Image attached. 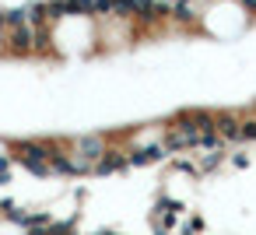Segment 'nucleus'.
Listing matches in <instances>:
<instances>
[{
  "label": "nucleus",
  "mask_w": 256,
  "mask_h": 235,
  "mask_svg": "<svg viewBox=\"0 0 256 235\" xmlns=\"http://www.w3.org/2000/svg\"><path fill=\"white\" fill-rule=\"evenodd\" d=\"M218 120V137L224 140V148L242 144V109H214Z\"/></svg>",
  "instance_id": "4"
},
{
  "label": "nucleus",
  "mask_w": 256,
  "mask_h": 235,
  "mask_svg": "<svg viewBox=\"0 0 256 235\" xmlns=\"http://www.w3.org/2000/svg\"><path fill=\"white\" fill-rule=\"evenodd\" d=\"M176 235H204V214H200V210H186Z\"/></svg>",
  "instance_id": "5"
},
{
  "label": "nucleus",
  "mask_w": 256,
  "mask_h": 235,
  "mask_svg": "<svg viewBox=\"0 0 256 235\" xmlns=\"http://www.w3.org/2000/svg\"><path fill=\"white\" fill-rule=\"evenodd\" d=\"M11 158L32 176V179H56L53 176V154L60 148V137H28V140H11Z\"/></svg>",
  "instance_id": "1"
},
{
  "label": "nucleus",
  "mask_w": 256,
  "mask_h": 235,
  "mask_svg": "<svg viewBox=\"0 0 256 235\" xmlns=\"http://www.w3.org/2000/svg\"><path fill=\"white\" fill-rule=\"evenodd\" d=\"M116 137L126 148H165V120H151V123H137V126L116 130Z\"/></svg>",
  "instance_id": "3"
},
{
  "label": "nucleus",
  "mask_w": 256,
  "mask_h": 235,
  "mask_svg": "<svg viewBox=\"0 0 256 235\" xmlns=\"http://www.w3.org/2000/svg\"><path fill=\"white\" fill-rule=\"evenodd\" d=\"M137 39H140L137 22H123V18H106V22H98V53L130 50Z\"/></svg>",
  "instance_id": "2"
},
{
  "label": "nucleus",
  "mask_w": 256,
  "mask_h": 235,
  "mask_svg": "<svg viewBox=\"0 0 256 235\" xmlns=\"http://www.w3.org/2000/svg\"><path fill=\"white\" fill-rule=\"evenodd\" d=\"M8 28V11H0V32Z\"/></svg>",
  "instance_id": "6"
}]
</instances>
